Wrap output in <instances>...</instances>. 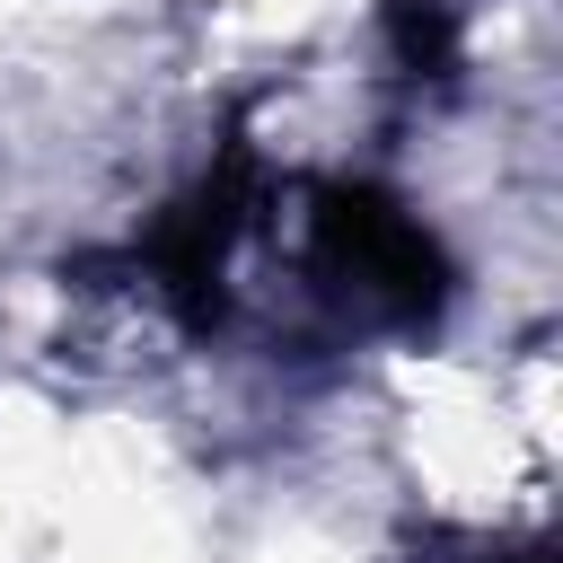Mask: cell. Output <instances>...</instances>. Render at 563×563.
<instances>
[{"mask_svg":"<svg viewBox=\"0 0 563 563\" xmlns=\"http://www.w3.org/2000/svg\"><path fill=\"white\" fill-rule=\"evenodd\" d=\"M396 44H405V62L440 70V62H449V18H440L431 0H396Z\"/></svg>","mask_w":563,"mask_h":563,"instance_id":"2","label":"cell"},{"mask_svg":"<svg viewBox=\"0 0 563 563\" xmlns=\"http://www.w3.org/2000/svg\"><path fill=\"white\" fill-rule=\"evenodd\" d=\"M317 264L396 325H422L449 299V264H440L431 229L405 202H387L378 185H325L317 194Z\"/></svg>","mask_w":563,"mask_h":563,"instance_id":"1","label":"cell"},{"mask_svg":"<svg viewBox=\"0 0 563 563\" xmlns=\"http://www.w3.org/2000/svg\"><path fill=\"white\" fill-rule=\"evenodd\" d=\"M501 563H554V554H545V545H519V554H501Z\"/></svg>","mask_w":563,"mask_h":563,"instance_id":"3","label":"cell"}]
</instances>
